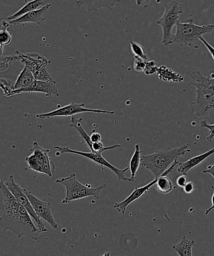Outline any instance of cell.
Here are the masks:
<instances>
[{"instance_id": "obj_16", "label": "cell", "mask_w": 214, "mask_h": 256, "mask_svg": "<svg viewBox=\"0 0 214 256\" xmlns=\"http://www.w3.org/2000/svg\"><path fill=\"white\" fill-rule=\"evenodd\" d=\"M121 0H77L76 6H86L89 12L98 11L101 8L112 10Z\"/></svg>"}, {"instance_id": "obj_37", "label": "cell", "mask_w": 214, "mask_h": 256, "mask_svg": "<svg viewBox=\"0 0 214 256\" xmlns=\"http://www.w3.org/2000/svg\"><path fill=\"white\" fill-rule=\"evenodd\" d=\"M143 1L146 2V3H148V2H150V0H143Z\"/></svg>"}, {"instance_id": "obj_17", "label": "cell", "mask_w": 214, "mask_h": 256, "mask_svg": "<svg viewBox=\"0 0 214 256\" xmlns=\"http://www.w3.org/2000/svg\"><path fill=\"white\" fill-rule=\"evenodd\" d=\"M214 154V148L211 150L206 152L205 153L200 154V155L193 156L185 162L180 163L178 164V168L177 172L181 174L186 175L191 168H195L196 166L200 165L206 158Z\"/></svg>"}, {"instance_id": "obj_26", "label": "cell", "mask_w": 214, "mask_h": 256, "mask_svg": "<svg viewBox=\"0 0 214 256\" xmlns=\"http://www.w3.org/2000/svg\"><path fill=\"white\" fill-rule=\"evenodd\" d=\"M146 61L145 60L140 58V57L134 56V64L133 68L134 71L138 72V73H141L144 72L145 70Z\"/></svg>"}, {"instance_id": "obj_15", "label": "cell", "mask_w": 214, "mask_h": 256, "mask_svg": "<svg viewBox=\"0 0 214 256\" xmlns=\"http://www.w3.org/2000/svg\"><path fill=\"white\" fill-rule=\"evenodd\" d=\"M52 4H48L42 6V8L36 10L32 11L24 14L20 18L10 21V24L12 26H18L20 24L34 23L37 24H41L42 22L46 20L44 14L47 10L51 8Z\"/></svg>"}, {"instance_id": "obj_13", "label": "cell", "mask_w": 214, "mask_h": 256, "mask_svg": "<svg viewBox=\"0 0 214 256\" xmlns=\"http://www.w3.org/2000/svg\"><path fill=\"white\" fill-rule=\"evenodd\" d=\"M158 178H155L151 182L148 183V184L143 186L141 188H134L133 192L131 194L128 196L125 200L121 201V202H117L114 205V208H116L118 212L121 213L122 214H124L126 213L127 208L128 206L131 204L132 203L135 202L136 200L141 198L142 196L145 194L150 190V188L153 186H155L156 182H157Z\"/></svg>"}, {"instance_id": "obj_36", "label": "cell", "mask_w": 214, "mask_h": 256, "mask_svg": "<svg viewBox=\"0 0 214 256\" xmlns=\"http://www.w3.org/2000/svg\"><path fill=\"white\" fill-rule=\"evenodd\" d=\"M143 0H136V3L137 4V6H141L142 4H143Z\"/></svg>"}, {"instance_id": "obj_24", "label": "cell", "mask_w": 214, "mask_h": 256, "mask_svg": "<svg viewBox=\"0 0 214 256\" xmlns=\"http://www.w3.org/2000/svg\"><path fill=\"white\" fill-rule=\"evenodd\" d=\"M2 28L0 32V44L1 46H8L11 43L12 40V34L8 31L10 27V22L3 20L2 22Z\"/></svg>"}, {"instance_id": "obj_2", "label": "cell", "mask_w": 214, "mask_h": 256, "mask_svg": "<svg viewBox=\"0 0 214 256\" xmlns=\"http://www.w3.org/2000/svg\"><path fill=\"white\" fill-rule=\"evenodd\" d=\"M189 144H184L180 148H165L156 150L150 155L141 156V166L150 170L155 178L164 174L176 159L190 152Z\"/></svg>"}, {"instance_id": "obj_1", "label": "cell", "mask_w": 214, "mask_h": 256, "mask_svg": "<svg viewBox=\"0 0 214 256\" xmlns=\"http://www.w3.org/2000/svg\"><path fill=\"white\" fill-rule=\"evenodd\" d=\"M1 210L0 226L4 231L11 230L17 237L24 236L34 240H39L41 230L34 224L26 208L19 202L3 180L0 182Z\"/></svg>"}, {"instance_id": "obj_28", "label": "cell", "mask_w": 214, "mask_h": 256, "mask_svg": "<svg viewBox=\"0 0 214 256\" xmlns=\"http://www.w3.org/2000/svg\"><path fill=\"white\" fill-rule=\"evenodd\" d=\"M201 128H207L208 130V135L206 136V140L208 142H211L214 138V124H209L206 122L205 120L201 121L200 122Z\"/></svg>"}, {"instance_id": "obj_38", "label": "cell", "mask_w": 214, "mask_h": 256, "mask_svg": "<svg viewBox=\"0 0 214 256\" xmlns=\"http://www.w3.org/2000/svg\"><path fill=\"white\" fill-rule=\"evenodd\" d=\"M27 2H28V0H25V2H26V3H27Z\"/></svg>"}, {"instance_id": "obj_20", "label": "cell", "mask_w": 214, "mask_h": 256, "mask_svg": "<svg viewBox=\"0 0 214 256\" xmlns=\"http://www.w3.org/2000/svg\"><path fill=\"white\" fill-rule=\"evenodd\" d=\"M44 0H32L31 2H27V3H26L23 7H22L19 11H17L16 13L9 16V20H14L19 18L20 17L23 16L25 14L29 13V12L41 8L42 6H44Z\"/></svg>"}, {"instance_id": "obj_14", "label": "cell", "mask_w": 214, "mask_h": 256, "mask_svg": "<svg viewBox=\"0 0 214 256\" xmlns=\"http://www.w3.org/2000/svg\"><path fill=\"white\" fill-rule=\"evenodd\" d=\"M214 108V94H203L196 92L191 109L195 116H203L210 109Z\"/></svg>"}, {"instance_id": "obj_33", "label": "cell", "mask_w": 214, "mask_h": 256, "mask_svg": "<svg viewBox=\"0 0 214 256\" xmlns=\"http://www.w3.org/2000/svg\"><path fill=\"white\" fill-rule=\"evenodd\" d=\"M91 136V141L93 142H101L102 136L100 134L97 132L95 130H93V132L92 133Z\"/></svg>"}, {"instance_id": "obj_35", "label": "cell", "mask_w": 214, "mask_h": 256, "mask_svg": "<svg viewBox=\"0 0 214 256\" xmlns=\"http://www.w3.org/2000/svg\"><path fill=\"white\" fill-rule=\"evenodd\" d=\"M211 190L213 191V194L212 197H211V203H212V205H211V207L210 208H208V210H206L205 212V215L207 216L209 213L211 212V210H212L214 208V187L213 186H211Z\"/></svg>"}, {"instance_id": "obj_10", "label": "cell", "mask_w": 214, "mask_h": 256, "mask_svg": "<svg viewBox=\"0 0 214 256\" xmlns=\"http://www.w3.org/2000/svg\"><path fill=\"white\" fill-rule=\"evenodd\" d=\"M23 190L31 201L32 207L39 217L48 222L54 230H58V224L52 214L51 203L39 200L26 188H23Z\"/></svg>"}, {"instance_id": "obj_5", "label": "cell", "mask_w": 214, "mask_h": 256, "mask_svg": "<svg viewBox=\"0 0 214 256\" xmlns=\"http://www.w3.org/2000/svg\"><path fill=\"white\" fill-rule=\"evenodd\" d=\"M163 16L156 22L162 30L161 44L167 46L172 44L173 36L172 29L179 21V17L183 13V8L177 2L172 1L164 6Z\"/></svg>"}, {"instance_id": "obj_27", "label": "cell", "mask_w": 214, "mask_h": 256, "mask_svg": "<svg viewBox=\"0 0 214 256\" xmlns=\"http://www.w3.org/2000/svg\"><path fill=\"white\" fill-rule=\"evenodd\" d=\"M158 69V66L156 64L155 61L148 60L146 61V67L143 73L146 76H152V74L157 73Z\"/></svg>"}, {"instance_id": "obj_25", "label": "cell", "mask_w": 214, "mask_h": 256, "mask_svg": "<svg viewBox=\"0 0 214 256\" xmlns=\"http://www.w3.org/2000/svg\"><path fill=\"white\" fill-rule=\"evenodd\" d=\"M131 50L134 56L140 57V58L148 60V56L144 51L143 47L140 44L135 42H131L130 43Z\"/></svg>"}, {"instance_id": "obj_8", "label": "cell", "mask_w": 214, "mask_h": 256, "mask_svg": "<svg viewBox=\"0 0 214 256\" xmlns=\"http://www.w3.org/2000/svg\"><path fill=\"white\" fill-rule=\"evenodd\" d=\"M90 112L109 114V115H114L115 114L114 111L86 108L84 104H77L72 102L69 105L61 106L49 112L37 114L36 116L37 118L46 119L56 118V116H73L79 114Z\"/></svg>"}, {"instance_id": "obj_19", "label": "cell", "mask_w": 214, "mask_h": 256, "mask_svg": "<svg viewBox=\"0 0 214 256\" xmlns=\"http://www.w3.org/2000/svg\"><path fill=\"white\" fill-rule=\"evenodd\" d=\"M36 80L34 74L27 67L25 66L22 71L20 73L16 83L13 86L14 90H20L31 86Z\"/></svg>"}, {"instance_id": "obj_21", "label": "cell", "mask_w": 214, "mask_h": 256, "mask_svg": "<svg viewBox=\"0 0 214 256\" xmlns=\"http://www.w3.org/2000/svg\"><path fill=\"white\" fill-rule=\"evenodd\" d=\"M195 241L189 240L186 236H183L180 242L174 245L172 248L180 256H191L192 248L195 245Z\"/></svg>"}, {"instance_id": "obj_23", "label": "cell", "mask_w": 214, "mask_h": 256, "mask_svg": "<svg viewBox=\"0 0 214 256\" xmlns=\"http://www.w3.org/2000/svg\"><path fill=\"white\" fill-rule=\"evenodd\" d=\"M82 121H83L82 118L77 119L74 116H71V124H69L68 126L69 128H75L78 131L81 138L88 144L89 148L91 150L93 142L91 141V136H89L86 130H84L83 125H82Z\"/></svg>"}, {"instance_id": "obj_6", "label": "cell", "mask_w": 214, "mask_h": 256, "mask_svg": "<svg viewBox=\"0 0 214 256\" xmlns=\"http://www.w3.org/2000/svg\"><path fill=\"white\" fill-rule=\"evenodd\" d=\"M17 53L18 54L19 61L32 72L36 80L57 84L56 81L47 71L46 67L51 63V61L46 56L35 52L25 54L17 51Z\"/></svg>"}, {"instance_id": "obj_9", "label": "cell", "mask_w": 214, "mask_h": 256, "mask_svg": "<svg viewBox=\"0 0 214 256\" xmlns=\"http://www.w3.org/2000/svg\"><path fill=\"white\" fill-rule=\"evenodd\" d=\"M6 184L13 194L14 196L17 198L19 202L22 206H23L26 210L28 211L29 214L36 222L37 227L41 230L42 232H46L48 230L45 226L43 222V220L39 218L38 215L37 214L36 211L34 210L33 207H32L31 201L27 197V196L24 192L23 188H22L18 184H17L14 176H10L9 180L6 181Z\"/></svg>"}, {"instance_id": "obj_34", "label": "cell", "mask_w": 214, "mask_h": 256, "mask_svg": "<svg viewBox=\"0 0 214 256\" xmlns=\"http://www.w3.org/2000/svg\"><path fill=\"white\" fill-rule=\"evenodd\" d=\"M203 174H209L214 178V164L208 166L205 170L202 171Z\"/></svg>"}, {"instance_id": "obj_3", "label": "cell", "mask_w": 214, "mask_h": 256, "mask_svg": "<svg viewBox=\"0 0 214 256\" xmlns=\"http://www.w3.org/2000/svg\"><path fill=\"white\" fill-rule=\"evenodd\" d=\"M213 29L214 24L197 26L193 23V19H188L184 22L178 21L176 24L172 44L198 48L201 44L200 37L204 34L211 33Z\"/></svg>"}, {"instance_id": "obj_29", "label": "cell", "mask_w": 214, "mask_h": 256, "mask_svg": "<svg viewBox=\"0 0 214 256\" xmlns=\"http://www.w3.org/2000/svg\"><path fill=\"white\" fill-rule=\"evenodd\" d=\"M11 84V82L7 81L6 79L2 78L1 88L2 90L4 92V96H6V98L7 96H8L9 94L11 92L12 90H13V88H11V86H10Z\"/></svg>"}, {"instance_id": "obj_32", "label": "cell", "mask_w": 214, "mask_h": 256, "mask_svg": "<svg viewBox=\"0 0 214 256\" xmlns=\"http://www.w3.org/2000/svg\"><path fill=\"white\" fill-rule=\"evenodd\" d=\"M184 192L186 194H191L194 192L195 190V185L191 181H189L186 184L183 188Z\"/></svg>"}, {"instance_id": "obj_12", "label": "cell", "mask_w": 214, "mask_h": 256, "mask_svg": "<svg viewBox=\"0 0 214 256\" xmlns=\"http://www.w3.org/2000/svg\"><path fill=\"white\" fill-rule=\"evenodd\" d=\"M31 151L38 160L42 170H43V174L52 178L56 170V166L49 155L51 152L50 149L43 148L39 145L37 142H34Z\"/></svg>"}, {"instance_id": "obj_7", "label": "cell", "mask_w": 214, "mask_h": 256, "mask_svg": "<svg viewBox=\"0 0 214 256\" xmlns=\"http://www.w3.org/2000/svg\"><path fill=\"white\" fill-rule=\"evenodd\" d=\"M54 148L57 150V152L56 153L57 155H58L57 156L62 155V154L69 153L84 156V158H88L89 160L101 166L103 170H104V166H106V168H109L112 172L115 174L117 178H118V181L124 180L128 181V182H133L131 178H127L125 176V174L129 170V168H126L124 169L116 168L115 166L112 165L108 161H107L106 159L103 158V156H102V154L93 152L91 151L90 152H86L75 150H73V149L70 148L69 146H55Z\"/></svg>"}, {"instance_id": "obj_11", "label": "cell", "mask_w": 214, "mask_h": 256, "mask_svg": "<svg viewBox=\"0 0 214 256\" xmlns=\"http://www.w3.org/2000/svg\"><path fill=\"white\" fill-rule=\"evenodd\" d=\"M43 93L46 94L47 96H59L58 88H57L56 84L44 81L37 80H35L31 86L27 88L20 89V90H12L11 93L7 96V98L19 95L24 93Z\"/></svg>"}, {"instance_id": "obj_31", "label": "cell", "mask_w": 214, "mask_h": 256, "mask_svg": "<svg viewBox=\"0 0 214 256\" xmlns=\"http://www.w3.org/2000/svg\"><path fill=\"white\" fill-rule=\"evenodd\" d=\"M200 41L201 43H203L204 46H205L206 49L208 50L209 53H210L211 58L214 62V48L212 46H211L210 44L208 43L207 41L206 40L205 38H203L202 36H201L200 38Z\"/></svg>"}, {"instance_id": "obj_18", "label": "cell", "mask_w": 214, "mask_h": 256, "mask_svg": "<svg viewBox=\"0 0 214 256\" xmlns=\"http://www.w3.org/2000/svg\"><path fill=\"white\" fill-rule=\"evenodd\" d=\"M158 78L164 82H173L181 83L184 81V77L165 66H158L157 71Z\"/></svg>"}, {"instance_id": "obj_30", "label": "cell", "mask_w": 214, "mask_h": 256, "mask_svg": "<svg viewBox=\"0 0 214 256\" xmlns=\"http://www.w3.org/2000/svg\"><path fill=\"white\" fill-rule=\"evenodd\" d=\"M188 182V178L186 177V175L182 174L176 178V183L178 187L183 188L184 186L186 184V183Z\"/></svg>"}, {"instance_id": "obj_22", "label": "cell", "mask_w": 214, "mask_h": 256, "mask_svg": "<svg viewBox=\"0 0 214 256\" xmlns=\"http://www.w3.org/2000/svg\"><path fill=\"white\" fill-rule=\"evenodd\" d=\"M143 151L140 150V146L138 144L134 146V152L132 156L130 162H129V170L131 172V178L134 182L137 172L138 171L139 166H141V153Z\"/></svg>"}, {"instance_id": "obj_4", "label": "cell", "mask_w": 214, "mask_h": 256, "mask_svg": "<svg viewBox=\"0 0 214 256\" xmlns=\"http://www.w3.org/2000/svg\"><path fill=\"white\" fill-rule=\"evenodd\" d=\"M56 183L61 184L66 188V196L62 200V204H68L73 201L89 197L98 200L101 191L106 188V184L96 188H93L90 184H83L77 180L76 174L57 180Z\"/></svg>"}]
</instances>
